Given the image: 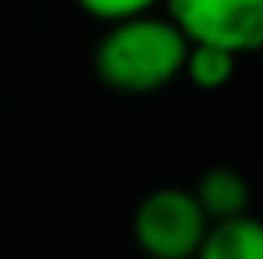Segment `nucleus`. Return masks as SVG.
<instances>
[{
    "label": "nucleus",
    "instance_id": "8",
    "mask_svg": "<svg viewBox=\"0 0 263 259\" xmlns=\"http://www.w3.org/2000/svg\"><path fill=\"white\" fill-rule=\"evenodd\" d=\"M139 259H146V256H139Z\"/></svg>",
    "mask_w": 263,
    "mask_h": 259
},
{
    "label": "nucleus",
    "instance_id": "2",
    "mask_svg": "<svg viewBox=\"0 0 263 259\" xmlns=\"http://www.w3.org/2000/svg\"><path fill=\"white\" fill-rule=\"evenodd\" d=\"M210 220L192 188H153L132 213V242L146 259H192Z\"/></svg>",
    "mask_w": 263,
    "mask_h": 259
},
{
    "label": "nucleus",
    "instance_id": "5",
    "mask_svg": "<svg viewBox=\"0 0 263 259\" xmlns=\"http://www.w3.org/2000/svg\"><path fill=\"white\" fill-rule=\"evenodd\" d=\"M192 259H263V220L242 213L210 224Z\"/></svg>",
    "mask_w": 263,
    "mask_h": 259
},
{
    "label": "nucleus",
    "instance_id": "4",
    "mask_svg": "<svg viewBox=\"0 0 263 259\" xmlns=\"http://www.w3.org/2000/svg\"><path fill=\"white\" fill-rule=\"evenodd\" d=\"M192 195L203 206V213H206L210 224L249 213V203H253L249 177L238 171V167H228V164L206 167V171L199 174V181L192 185Z\"/></svg>",
    "mask_w": 263,
    "mask_h": 259
},
{
    "label": "nucleus",
    "instance_id": "7",
    "mask_svg": "<svg viewBox=\"0 0 263 259\" xmlns=\"http://www.w3.org/2000/svg\"><path fill=\"white\" fill-rule=\"evenodd\" d=\"M79 11L110 25V22H121V18H132V14H146V11H157L164 7V0H75Z\"/></svg>",
    "mask_w": 263,
    "mask_h": 259
},
{
    "label": "nucleus",
    "instance_id": "1",
    "mask_svg": "<svg viewBox=\"0 0 263 259\" xmlns=\"http://www.w3.org/2000/svg\"><path fill=\"white\" fill-rule=\"evenodd\" d=\"M189 36L167 14L146 11L110 22L92 50V71L110 92L153 96L181 78Z\"/></svg>",
    "mask_w": 263,
    "mask_h": 259
},
{
    "label": "nucleus",
    "instance_id": "6",
    "mask_svg": "<svg viewBox=\"0 0 263 259\" xmlns=\"http://www.w3.org/2000/svg\"><path fill=\"white\" fill-rule=\"evenodd\" d=\"M235 71H238V53H231L224 46H214V43H189L181 78L192 82L196 89L217 92L235 78Z\"/></svg>",
    "mask_w": 263,
    "mask_h": 259
},
{
    "label": "nucleus",
    "instance_id": "3",
    "mask_svg": "<svg viewBox=\"0 0 263 259\" xmlns=\"http://www.w3.org/2000/svg\"><path fill=\"white\" fill-rule=\"evenodd\" d=\"M164 14L189 43H214L238 57L263 50V0H164Z\"/></svg>",
    "mask_w": 263,
    "mask_h": 259
}]
</instances>
